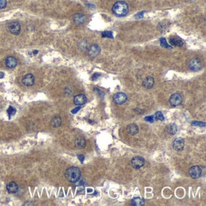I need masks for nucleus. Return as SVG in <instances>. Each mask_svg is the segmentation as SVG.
Returning a JSON list of instances; mask_svg holds the SVG:
<instances>
[{"label":"nucleus","instance_id":"obj_1","mask_svg":"<svg viewBox=\"0 0 206 206\" xmlns=\"http://www.w3.org/2000/svg\"><path fill=\"white\" fill-rule=\"evenodd\" d=\"M65 176L68 181L76 182L79 180L81 176V172L78 167H71L66 170Z\"/></svg>","mask_w":206,"mask_h":206},{"label":"nucleus","instance_id":"obj_2","mask_svg":"<svg viewBox=\"0 0 206 206\" xmlns=\"http://www.w3.org/2000/svg\"><path fill=\"white\" fill-rule=\"evenodd\" d=\"M112 10L113 13L117 16H123L128 14L129 7L126 2L120 1L116 2L114 4Z\"/></svg>","mask_w":206,"mask_h":206},{"label":"nucleus","instance_id":"obj_3","mask_svg":"<svg viewBox=\"0 0 206 206\" xmlns=\"http://www.w3.org/2000/svg\"><path fill=\"white\" fill-rule=\"evenodd\" d=\"M7 29L10 34L18 35L21 32V26L16 21H12L7 24Z\"/></svg>","mask_w":206,"mask_h":206},{"label":"nucleus","instance_id":"obj_4","mask_svg":"<svg viewBox=\"0 0 206 206\" xmlns=\"http://www.w3.org/2000/svg\"><path fill=\"white\" fill-rule=\"evenodd\" d=\"M189 67L192 71H198L202 68V62L200 59L194 58L189 61Z\"/></svg>","mask_w":206,"mask_h":206},{"label":"nucleus","instance_id":"obj_5","mask_svg":"<svg viewBox=\"0 0 206 206\" xmlns=\"http://www.w3.org/2000/svg\"><path fill=\"white\" fill-rule=\"evenodd\" d=\"M189 174L193 179H197L202 175V169L198 166H193L189 170Z\"/></svg>","mask_w":206,"mask_h":206},{"label":"nucleus","instance_id":"obj_6","mask_svg":"<svg viewBox=\"0 0 206 206\" xmlns=\"http://www.w3.org/2000/svg\"><path fill=\"white\" fill-rule=\"evenodd\" d=\"M182 102V97L179 93L173 94L169 99V102L173 106H177L180 105Z\"/></svg>","mask_w":206,"mask_h":206},{"label":"nucleus","instance_id":"obj_7","mask_svg":"<svg viewBox=\"0 0 206 206\" xmlns=\"http://www.w3.org/2000/svg\"><path fill=\"white\" fill-rule=\"evenodd\" d=\"M127 96L123 93H116L113 97V101L117 105H122L127 101Z\"/></svg>","mask_w":206,"mask_h":206},{"label":"nucleus","instance_id":"obj_8","mask_svg":"<svg viewBox=\"0 0 206 206\" xmlns=\"http://www.w3.org/2000/svg\"><path fill=\"white\" fill-rule=\"evenodd\" d=\"M145 159L142 157H135L131 160V165L135 169H140L145 165Z\"/></svg>","mask_w":206,"mask_h":206},{"label":"nucleus","instance_id":"obj_9","mask_svg":"<svg viewBox=\"0 0 206 206\" xmlns=\"http://www.w3.org/2000/svg\"><path fill=\"white\" fill-rule=\"evenodd\" d=\"M172 146L176 151H181L184 147V140L181 137L176 138L173 140Z\"/></svg>","mask_w":206,"mask_h":206},{"label":"nucleus","instance_id":"obj_10","mask_svg":"<svg viewBox=\"0 0 206 206\" xmlns=\"http://www.w3.org/2000/svg\"><path fill=\"white\" fill-rule=\"evenodd\" d=\"M88 51L90 57L94 58L98 56L101 53V48L98 45L93 44L89 47Z\"/></svg>","mask_w":206,"mask_h":206},{"label":"nucleus","instance_id":"obj_11","mask_svg":"<svg viewBox=\"0 0 206 206\" xmlns=\"http://www.w3.org/2000/svg\"><path fill=\"white\" fill-rule=\"evenodd\" d=\"M23 83L26 86H31L35 83V77L32 74H27L23 78Z\"/></svg>","mask_w":206,"mask_h":206},{"label":"nucleus","instance_id":"obj_12","mask_svg":"<svg viewBox=\"0 0 206 206\" xmlns=\"http://www.w3.org/2000/svg\"><path fill=\"white\" fill-rule=\"evenodd\" d=\"M74 103L75 105H82L85 104L86 101H87V98L85 96V95L81 94H78L77 96H76L74 97Z\"/></svg>","mask_w":206,"mask_h":206},{"label":"nucleus","instance_id":"obj_13","mask_svg":"<svg viewBox=\"0 0 206 206\" xmlns=\"http://www.w3.org/2000/svg\"><path fill=\"white\" fill-rule=\"evenodd\" d=\"M126 131L130 135H135L138 133V131H139L138 127L135 123H131L127 126Z\"/></svg>","mask_w":206,"mask_h":206},{"label":"nucleus","instance_id":"obj_14","mask_svg":"<svg viewBox=\"0 0 206 206\" xmlns=\"http://www.w3.org/2000/svg\"><path fill=\"white\" fill-rule=\"evenodd\" d=\"M155 83V81L154 79L151 77V76H148L146 77L143 81V86H144L145 88H148V89H150L151 88H153Z\"/></svg>","mask_w":206,"mask_h":206},{"label":"nucleus","instance_id":"obj_15","mask_svg":"<svg viewBox=\"0 0 206 206\" xmlns=\"http://www.w3.org/2000/svg\"><path fill=\"white\" fill-rule=\"evenodd\" d=\"M5 63H6V66L7 67H9L10 68H14L16 66L17 60L15 58H14L13 56H9V57L6 58V61H5Z\"/></svg>","mask_w":206,"mask_h":206},{"label":"nucleus","instance_id":"obj_16","mask_svg":"<svg viewBox=\"0 0 206 206\" xmlns=\"http://www.w3.org/2000/svg\"><path fill=\"white\" fill-rule=\"evenodd\" d=\"M18 185L15 182H10L7 185V190L9 193H15L18 191Z\"/></svg>","mask_w":206,"mask_h":206},{"label":"nucleus","instance_id":"obj_17","mask_svg":"<svg viewBox=\"0 0 206 206\" xmlns=\"http://www.w3.org/2000/svg\"><path fill=\"white\" fill-rule=\"evenodd\" d=\"M74 145L78 149H83L86 146V140L83 137H79L75 140Z\"/></svg>","mask_w":206,"mask_h":206},{"label":"nucleus","instance_id":"obj_18","mask_svg":"<svg viewBox=\"0 0 206 206\" xmlns=\"http://www.w3.org/2000/svg\"><path fill=\"white\" fill-rule=\"evenodd\" d=\"M85 19H86L85 16L81 14H78L76 15H75L73 17L74 22L77 24H82L84 23Z\"/></svg>","mask_w":206,"mask_h":206},{"label":"nucleus","instance_id":"obj_19","mask_svg":"<svg viewBox=\"0 0 206 206\" xmlns=\"http://www.w3.org/2000/svg\"><path fill=\"white\" fill-rule=\"evenodd\" d=\"M62 124V119L60 116L56 115L53 117L51 120V125L54 128H58Z\"/></svg>","mask_w":206,"mask_h":206},{"label":"nucleus","instance_id":"obj_20","mask_svg":"<svg viewBox=\"0 0 206 206\" xmlns=\"http://www.w3.org/2000/svg\"><path fill=\"white\" fill-rule=\"evenodd\" d=\"M166 131L170 135H174L177 132V126L174 123H170L166 127Z\"/></svg>","mask_w":206,"mask_h":206},{"label":"nucleus","instance_id":"obj_21","mask_svg":"<svg viewBox=\"0 0 206 206\" xmlns=\"http://www.w3.org/2000/svg\"><path fill=\"white\" fill-rule=\"evenodd\" d=\"M132 205L135 206H142L145 204V201L140 198H135L131 201Z\"/></svg>","mask_w":206,"mask_h":206},{"label":"nucleus","instance_id":"obj_22","mask_svg":"<svg viewBox=\"0 0 206 206\" xmlns=\"http://www.w3.org/2000/svg\"><path fill=\"white\" fill-rule=\"evenodd\" d=\"M170 43L171 45L175 46H178V47H181L183 45V42L182 41L177 39L175 38H172L170 40Z\"/></svg>","mask_w":206,"mask_h":206},{"label":"nucleus","instance_id":"obj_23","mask_svg":"<svg viewBox=\"0 0 206 206\" xmlns=\"http://www.w3.org/2000/svg\"><path fill=\"white\" fill-rule=\"evenodd\" d=\"M7 112L8 113V115L9 116V118L12 115H14L16 114V109L12 106H10L7 110Z\"/></svg>","mask_w":206,"mask_h":206},{"label":"nucleus","instance_id":"obj_24","mask_svg":"<svg viewBox=\"0 0 206 206\" xmlns=\"http://www.w3.org/2000/svg\"><path fill=\"white\" fill-rule=\"evenodd\" d=\"M155 120H160V121H163L165 120V117L163 116V114H162L161 112L158 111L155 113V116H154Z\"/></svg>","mask_w":206,"mask_h":206},{"label":"nucleus","instance_id":"obj_25","mask_svg":"<svg viewBox=\"0 0 206 206\" xmlns=\"http://www.w3.org/2000/svg\"><path fill=\"white\" fill-rule=\"evenodd\" d=\"M160 44H161V46L162 47H163L165 48H171V47L168 44V42L166 40L165 38H161L160 39Z\"/></svg>","mask_w":206,"mask_h":206},{"label":"nucleus","instance_id":"obj_26","mask_svg":"<svg viewBox=\"0 0 206 206\" xmlns=\"http://www.w3.org/2000/svg\"><path fill=\"white\" fill-rule=\"evenodd\" d=\"M102 35L103 37L108 38H113V33L111 31H105L102 32Z\"/></svg>","mask_w":206,"mask_h":206},{"label":"nucleus","instance_id":"obj_27","mask_svg":"<svg viewBox=\"0 0 206 206\" xmlns=\"http://www.w3.org/2000/svg\"><path fill=\"white\" fill-rule=\"evenodd\" d=\"M192 125L193 126H202L204 127L205 126V122H198V121H193L192 122Z\"/></svg>","mask_w":206,"mask_h":206},{"label":"nucleus","instance_id":"obj_28","mask_svg":"<svg viewBox=\"0 0 206 206\" xmlns=\"http://www.w3.org/2000/svg\"><path fill=\"white\" fill-rule=\"evenodd\" d=\"M145 120L148 122H150V123H153L154 122V117L153 115H150V116H147L146 117H145Z\"/></svg>","mask_w":206,"mask_h":206},{"label":"nucleus","instance_id":"obj_29","mask_svg":"<svg viewBox=\"0 0 206 206\" xmlns=\"http://www.w3.org/2000/svg\"><path fill=\"white\" fill-rule=\"evenodd\" d=\"M7 6V0H0V9H4Z\"/></svg>","mask_w":206,"mask_h":206},{"label":"nucleus","instance_id":"obj_30","mask_svg":"<svg viewBox=\"0 0 206 206\" xmlns=\"http://www.w3.org/2000/svg\"><path fill=\"white\" fill-rule=\"evenodd\" d=\"M145 12V11H142V12H140L137 14L135 15V18L136 19H140V18H143Z\"/></svg>","mask_w":206,"mask_h":206},{"label":"nucleus","instance_id":"obj_31","mask_svg":"<svg viewBox=\"0 0 206 206\" xmlns=\"http://www.w3.org/2000/svg\"><path fill=\"white\" fill-rule=\"evenodd\" d=\"M79 46L81 47V49H86L87 48V44H86V42H82L81 43V45H79Z\"/></svg>","mask_w":206,"mask_h":206},{"label":"nucleus","instance_id":"obj_32","mask_svg":"<svg viewBox=\"0 0 206 206\" xmlns=\"http://www.w3.org/2000/svg\"><path fill=\"white\" fill-rule=\"evenodd\" d=\"M101 76V74H99V73H95L93 74V76H92V80L93 81H95L96 80L97 78H98Z\"/></svg>","mask_w":206,"mask_h":206},{"label":"nucleus","instance_id":"obj_33","mask_svg":"<svg viewBox=\"0 0 206 206\" xmlns=\"http://www.w3.org/2000/svg\"><path fill=\"white\" fill-rule=\"evenodd\" d=\"M81 108V106H78V107H76V108H75L74 109H73L72 111H71V113L73 114H76V113H78V111H79L80 110V109Z\"/></svg>","mask_w":206,"mask_h":206},{"label":"nucleus","instance_id":"obj_34","mask_svg":"<svg viewBox=\"0 0 206 206\" xmlns=\"http://www.w3.org/2000/svg\"><path fill=\"white\" fill-rule=\"evenodd\" d=\"M94 91H96L97 93H98V94H99V96H100V97H103L104 96V93H103V92H102L101 90H98V89L96 88V89H94Z\"/></svg>","mask_w":206,"mask_h":206},{"label":"nucleus","instance_id":"obj_35","mask_svg":"<svg viewBox=\"0 0 206 206\" xmlns=\"http://www.w3.org/2000/svg\"><path fill=\"white\" fill-rule=\"evenodd\" d=\"M78 158L79 159V160L81 161V163H83V161H84V159H85V156L82 154H79L78 155Z\"/></svg>","mask_w":206,"mask_h":206},{"label":"nucleus","instance_id":"obj_36","mask_svg":"<svg viewBox=\"0 0 206 206\" xmlns=\"http://www.w3.org/2000/svg\"><path fill=\"white\" fill-rule=\"evenodd\" d=\"M4 76V73H3V72H1V73H0V79L3 78Z\"/></svg>","mask_w":206,"mask_h":206},{"label":"nucleus","instance_id":"obj_37","mask_svg":"<svg viewBox=\"0 0 206 206\" xmlns=\"http://www.w3.org/2000/svg\"><path fill=\"white\" fill-rule=\"evenodd\" d=\"M38 53V50H34V51H33V54H34V55H37V54Z\"/></svg>","mask_w":206,"mask_h":206}]
</instances>
